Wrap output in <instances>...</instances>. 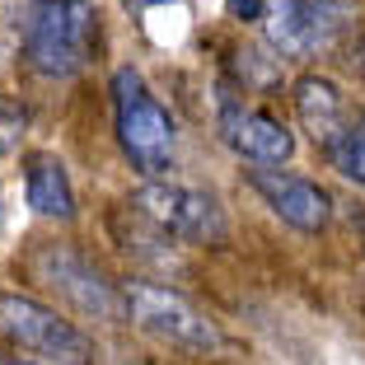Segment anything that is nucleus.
<instances>
[{
    "label": "nucleus",
    "instance_id": "1",
    "mask_svg": "<svg viewBox=\"0 0 365 365\" xmlns=\"http://www.w3.org/2000/svg\"><path fill=\"white\" fill-rule=\"evenodd\" d=\"M94 0H33L24 14V56L38 76L66 80L89 61Z\"/></svg>",
    "mask_w": 365,
    "mask_h": 365
},
{
    "label": "nucleus",
    "instance_id": "2",
    "mask_svg": "<svg viewBox=\"0 0 365 365\" xmlns=\"http://www.w3.org/2000/svg\"><path fill=\"white\" fill-rule=\"evenodd\" d=\"M113 122H118V140L127 160L140 173H164L173 160V118L169 108L150 94V85L140 80V71L122 66L113 71Z\"/></svg>",
    "mask_w": 365,
    "mask_h": 365
},
{
    "label": "nucleus",
    "instance_id": "3",
    "mask_svg": "<svg viewBox=\"0 0 365 365\" xmlns=\"http://www.w3.org/2000/svg\"><path fill=\"white\" fill-rule=\"evenodd\" d=\"M122 295H127V319L140 323V328L150 337H160V342L197 351V356H211V351L225 346L220 328H215L187 295H178V290L155 286V281H131Z\"/></svg>",
    "mask_w": 365,
    "mask_h": 365
},
{
    "label": "nucleus",
    "instance_id": "4",
    "mask_svg": "<svg viewBox=\"0 0 365 365\" xmlns=\"http://www.w3.org/2000/svg\"><path fill=\"white\" fill-rule=\"evenodd\" d=\"M0 333L10 342H19L24 351H38L56 365H94V342L71 319L38 304L33 295L0 290Z\"/></svg>",
    "mask_w": 365,
    "mask_h": 365
},
{
    "label": "nucleus",
    "instance_id": "5",
    "mask_svg": "<svg viewBox=\"0 0 365 365\" xmlns=\"http://www.w3.org/2000/svg\"><path fill=\"white\" fill-rule=\"evenodd\" d=\"M351 24V0H267L262 33L281 56H314L337 43V33Z\"/></svg>",
    "mask_w": 365,
    "mask_h": 365
},
{
    "label": "nucleus",
    "instance_id": "6",
    "mask_svg": "<svg viewBox=\"0 0 365 365\" xmlns=\"http://www.w3.org/2000/svg\"><path fill=\"white\" fill-rule=\"evenodd\" d=\"M131 206L150 225H160L164 235H178L187 244H220L225 239V211H220V202L211 192H202V187H187V182L155 178L145 187H136Z\"/></svg>",
    "mask_w": 365,
    "mask_h": 365
},
{
    "label": "nucleus",
    "instance_id": "7",
    "mask_svg": "<svg viewBox=\"0 0 365 365\" xmlns=\"http://www.w3.org/2000/svg\"><path fill=\"white\" fill-rule=\"evenodd\" d=\"M33 272L43 277V286L61 290L76 309L98 314V319H127V295H118V290L108 286L85 258H76V253H66V248H43V253L33 258Z\"/></svg>",
    "mask_w": 365,
    "mask_h": 365
},
{
    "label": "nucleus",
    "instance_id": "8",
    "mask_svg": "<svg viewBox=\"0 0 365 365\" xmlns=\"http://www.w3.org/2000/svg\"><path fill=\"white\" fill-rule=\"evenodd\" d=\"M248 187L272 206V211L286 220V225L304 230V235H319L333 215V202L323 192L319 182L300 178V173H286V169H248Z\"/></svg>",
    "mask_w": 365,
    "mask_h": 365
},
{
    "label": "nucleus",
    "instance_id": "9",
    "mask_svg": "<svg viewBox=\"0 0 365 365\" xmlns=\"http://www.w3.org/2000/svg\"><path fill=\"white\" fill-rule=\"evenodd\" d=\"M220 140L253 169H277V164H286L295 155V136L277 118H267L258 108H244V103L220 108Z\"/></svg>",
    "mask_w": 365,
    "mask_h": 365
},
{
    "label": "nucleus",
    "instance_id": "10",
    "mask_svg": "<svg viewBox=\"0 0 365 365\" xmlns=\"http://www.w3.org/2000/svg\"><path fill=\"white\" fill-rule=\"evenodd\" d=\"M295 113H300L304 131L319 140L323 150H333L337 140H342V131L351 127V122H346L342 89H337L333 80H323V76H300L295 80Z\"/></svg>",
    "mask_w": 365,
    "mask_h": 365
},
{
    "label": "nucleus",
    "instance_id": "11",
    "mask_svg": "<svg viewBox=\"0 0 365 365\" xmlns=\"http://www.w3.org/2000/svg\"><path fill=\"white\" fill-rule=\"evenodd\" d=\"M24 187H29V206L47 220H71L76 215V187H71L66 164L56 155H29Z\"/></svg>",
    "mask_w": 365,
    "mask_h": 365
},
{
    "label": "nucleus",
    "instance_id": "12",
    "mask_svg": "<svg viewBox=\"0 0 365 365\" xmlns=\"http://www.w3.org/2000/svg\"><path fill=\"white\" fill-rule=\"evenodd\" d=\"M328 160H333V169L342 173V178L365 182V113L342 131V140H337L333 150H328Z\"/></svg>",
    "mask_w": 365,
    "mask_h": 365
},
{
    "label": "nucleus",
    "instance_id": "13",
    "mask_svg": "<svg viewBox=\"0 0 365 365\" xmlns=\"http://www.w3.org/2000/svg\"><path fill=\"white\" fill-rule=\"evenodd\" d=\"M239 76L248 89H277L281 85V61L277 56H262L258 47H244L239 52Z\"/></svg>",
    "mask_w": 365,
    "mask_h": 365
},
{
    "label": "nucleus",
    "instance_id": "14",
    "mask_svg": "<svg viewBox=\"0 0 365 365\" xmlns=\"http://www.w3.org/2000/svg\"><path fill=\"white\" fill-rule=\"evenodd\" d=\"M24 131H29V108L19 98H0V155L19 150Z\"/></svg>",
    "mask_w": 365,
    "mask_h": 365
},
{
    "label": "nucleus",
    "instance_id": "15",
    "mask_svg": "<svg viewBox=\"0 0 365 365\" xmlns=\"http://www.w3.org/2000/svg\"><path fill=\"white\" fill-rule=\"evenodd\" d=\"M230 19L239 24H262V10H267V0H225Z\"/></svg>",
    "mask_w": 365,
    "mask_h": 365
},
{
    "label": "nucleus",
    "instance_id": "16",
    "mask_svg": "<svg viewBox=\"0 0 365 365\" xmlns=\"http://www.w3.org/2000/svg\"><path fill=\"white\" fill-rule=\"evenodd\" d=\"M346 66H351L356 76H365V38H356V43H351V56H346Z\"/></svg>",
    "mask_w": 365,
    "mask_h": 365
},
{
    "label": "nucleus",
    "instance_id": "17",
    "mask_svg": "<svg viewBox=\"0 0 365 365\" xmlns=\"http://www.w3.org/2000/svg\"><path fill=\"white\" fill-rule=\"evenodd\" d=\"M127 10H150V5H164V0H122Z\"/></svg>",
    "mask_w": 365,
    "mask_h": 365
}]
</instances>
